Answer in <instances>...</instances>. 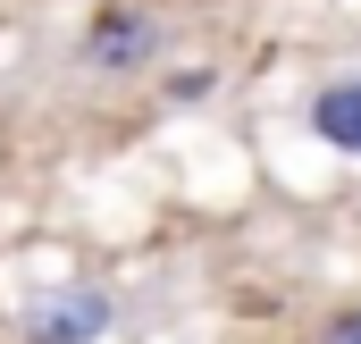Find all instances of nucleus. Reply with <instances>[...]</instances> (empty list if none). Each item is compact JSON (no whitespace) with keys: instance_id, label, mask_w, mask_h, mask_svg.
<instances>
[{"instance_id":"obj_1","label":"nucleus","mask_w":361,"mask_h":344,"mask_svg":"<svg viewBox=\"0 0 361 344\" xmlns=\"http://www.w3.org/2000/svg\"><path fill=\"white\" fill-rule=\"evenodd\" d=\"M160 51V25L143 17V8H101L85 25V68H109V76H126V68H143Z\"/></svg>"},{"instance_id":"obj_2","label":"nucleus","mask_w":361,"mask_h":344,"mask_svg":"<svg viewBox=\"0 0 361 344\" xmlns=\"http://www.w3.org/2000/svg\"><path fill=\"white\" fill-rule=\"evenodd\" d=\"M101 328H109V294L101 285H68V294H51L25 319V344H92Z\"/></svg>"},{"instance_id":"obj_3","label":"nucleus","mask_w":361,"mask_h":344,"mask_svg":"<svg viewBox=\"0 0 361 344\" xmlns=\"http://www.w3.org/2000/svg\"><path fill=\"white\" fill-rule=\"evenodd\" d=\"M311 135H319L328 152L361 160V76H336V85L311 92Z\"/></svg>"},{"instance_id":"obj_4","label":"nucleus","mask_w":361,"mask_h":344,"mask_svg":"<svg viewBox=\"0 0 361 344\" xmlns=\"http://www.w3.org/2000/svg\"><path fill=\"white\" fill-rule=\"evenodd\" d=\"M319 344H361V311H345V319H336V328H328Z\"/></svg>"}]
</instances>
